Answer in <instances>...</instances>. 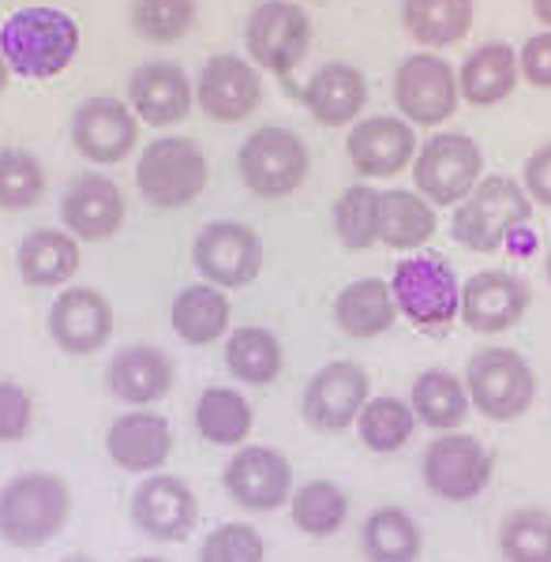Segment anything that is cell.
<instances>
[{
    "label": "cell",
    "mask_w": 551,
    "mask_h": 562,
    "mask_svg": "<svg viewBox=\"0 0 551 562\" xmlns=\"http://www.w3.org/2000/svg\"><path fill=\"white\" fill-rule=\"evenodd\" d=\"M8 76H12V71H8V65H4V53H0V94H4V87H8Z\"/></svg>",
    "instance_id": "7dc6e473"
},
{
    "label": "cell",
    "mask_w": 551,
    "mask_h": 562,
    "mask_svg": "<svg viewBox=\"0 0 551 562\" xmlns=\"http://www.w3.org/2000/svg\"><path fill=\"white\" fill-rule=\"evenodd\" d=\"M199 278L218 289H244L263 270V240L244 222H211L192 244Z\"/></svg>",
    "instance_id": "7c38bea8"
},
{
    "label": "cell",
    "mask_w": 551,
    "mask_h": 562,
    "mask_svg": "<svg viewBox=\"0 0 551 562\" xmlns=\"http://www.w3.org/2000/svg\"><path fill=\"white\" fill-rule=\"evenodd\" d=\"M353 428L372 454H397L413 439V431H417V416H413L409 402L383 394V397H368Z\"/></svg>",
    "instance_id": "d590c367"
},
{
    "label": "cell",
    "mask_w": 551,
    "mask_h": 562,
    "mask_svg": "<svg viewBox=\"0 0 551 562\" xmlns=\"http://www.w3.org/2000/svg\"><path fill=\"white\" fill-rule=\"evenodd\" d=\"M263 102V79L244 57L222 53L203 65L195 79V105L218 124H240Z\"/></svg>",
    "instance_id": "e0dca14e"
},
{
    "label": "cell",
    "mask_w": 551,
    "mask_h": 562,
    "mask_svg": "<svg viewBox=\"0 0 551 562\" xmlns=\"http://www.w3.org/2000/svg\"><path fill=\"white\" fill-rule=\"evenodd\" d=\"M484 173L481 143L465 132H436L413 158L417 192L431 206H458Z\"/></svg>",
    "instance_id": "ba28073f"
},
{
    "label": "cell",
    "mask_w": 551,
    "mask_h": 562,
    "mask_svg": "<svg viewBox=\"0 0 551 562\" xmlns=\"http://www.w3.org/2000/svg\"><path fill=\"white\" fill-rule=\"evenodd\" d=\"M532 15L551 31V0H532Z\"/></svg>",
    "instance_id": "bcb514c9"
},
{
    "label": "cell",
    "mask_w": 551,
    "mask_h": 562,
    "mask_svg": "<svg viewBox=\"0 0 551 562\" xmlns=\"http://www.w3.org/2000/svg\"><path fill=\"white\" fill-rule=\"evenodd\" d=\"M473 0H402V23L424 49L458 45L473 26Z\"/></svg>",
    "instance_id": "1f68e13d"
},
{
    "label": "cell",
    "mask_w": 551,
    "mask_h": 562,
    "mask_svg": "<svg viewBox=\"0 0 551 562\" xmlns=\"http://www.w3.org/2000/svg\"><path fill=\"white\" fill-rule=\"evenodd\" d=\"M304 105L323 128H346L353 124L368 105V79L364 71L346 65V60H330L323 65L304 87Z\"/></svg>",
    "instance_id": "d4e9b609"
},
{
    "label": "cell",
    "mask_w": 551,
    "mask_h": 562,
    "mask_svg": "<svg viewBox=\"0 0 551 562\" xmlns=\"http://www.w3.org/2000/svg\"><path fill=\"white\" fill-rule=\"evenodd\" d=\"M169 323L173 334L188 346H214L218 338L229 334V301L218 285L211 281H199L177 293L173 307H169Z\"/></svg>",
    "instance_id": "f546056e"
},
{
    "label": "cell",
    "mask_w": 551,
    "mask_h": 562,
    "mask_svg": "<svg viewBox=\"0 0 551 562\" xmlns=\"http://www.w3.org/2000/svg\"><path fill=\"white\" fill-rule=\"evenodd\" d=\"M397 319V304L391 293V281L379 278H357L334 301V323L346 338L368 341L386 334Z\"/></svg>",
    "instance_id": "83f0119b"
},
{
    "label": "cell",
    "mask_w": 551,
    "mask_h": 562,
    "mask_svg": "<svg viewBox=\"0 0 551 562\" xmlns=\"http://www.w3.org/2000/svg\"><path fill=\"white\" fill-rule=\"evenodd\" d=\"M532 304V289L526 278L510 270H481L462 281V323L476 334H507L526 319Z\"/></svg>",
    "instance_id": "9a60e30c"
},
{
    "label": "cell",
    "mask_w": 551,
    "mask_h": 562,
    "mask_svg": "<svg viewBox=\"0 0 551 562\" xmlns=\"http://www.w3.org/2000/svg\"><path fill=\"white\" fill-rule=\"evenodd\" d=\"M495 473V461L484 450L481 439L462 431H442L436 442H428L420 458V476L428 492L442 503H473L487 492Z\"/></svg>",
    "instance_id": "30bf717a"
},
{
    "label": "cell",
    "mask_w": 551,
    "mask_h": 562,
    "mask_svg": "<svg viewBox=\"0 0 551 562\" xmlns=\"http://www.w3.org/2000/svg\"><path fill=\"white\" fill-rule=\"evenodd\" d=\"M391 293L397 315H405L424 334H442L458 319L462 307V285L442 256H409L394 267Z\"/></svg>",
    "instance_id": "8992f818"
},
{
    "label": "cell",
    "mask_w": 551,
    "mask_h": 562,
    "mask_svg": "<svg viewBox=\"0 0 551 562\" xmlns=\"http://www.w3.org/2000/svg\"><path fill=\"white\" fill-rule=\"evenodd\" d=\"M368 397H372L368 371L353 364V360H334V364L319 368L308 379L301 413L308 420V428L323 435H338L353 428Z\"/></svg>",
    "instance_id": "4fadbf2b"
},
{
    "label": "cell",
    "mask_w": 551,
    "mask_h": 562,
    "mask_svg": "<svg viewBox=\"0 0 551 562\" xmlns=\"http://www.w3.org/2000/svg\"><path fill=\"white\" fill-rule=\"evenodd\" d=\"M132 562H169V559H158V555H139V559H132Z\"/></svg>",
    "instance_id": "c3c4849f"
},
{
    "label": "cell",
    "mask_w": 551,
    "mask_h": 562,
    "mask_svg": "<svg viewBox=\"0 0 551 562\" xmlns=\"http://www.w3.org/2000/svg\"><path fill=\"white\" fill-rule=\"evenodd\" d=\"M465 394L476 413L495 424L518 420L537 402V375L518 349L487 346L465 364Z\"/></svg>",
    "instance_id": "5b68a950"
},
{
    "label": "cell",
    "mask_w": 551,
    "mask_h": 562,
    "mask_svg": "<svg viewBox=\"0 0 551 562\" xmlns=\"http://www.w3.org/2000/svg\"><path fill=\"white\" fill-rule=\"evenodd\" d=\"M71 518V492L57 473H20L0 487V540L8 548H45Z\"/></svg>",
    "instance_id": "3957f363"
},
{
    "label": "cell",
    "mask_w": 551,
    "mask_h": 562,
    "mask_svg": "<svg viewBox=\"0 0 551 562\" xmlns=\"http://www.w3.org/2000/svg\"><path fill=\"white\" fill-rule=\"evenodd\" d=\"M409 409L420 424H428L431 431H458L469 416V394L465 383L447 368H428L417 375V383L409 390Z\"/></svg>",
    "instance_id": "4dcf8cb0"
},
{
    "label": "cell",
    "mask_w": 551,
    "mask_h": 562,
    "mask_svg": "<svg viewBox=\"0 0 551 562\" xmlns=\"http://www.w3.org/2000/svg\"><path fill=\"white\" fill-rule=\"evenodd\" d=\"M240 180L251 195L259 199H285L308 180L312 154L308 143L289 128H267L251 132L237 150Z\"/></svg>",
    "instance_id": "52a82bcc"
},
{
    "label": "cell",
    "mask_w": 551,
    "mask_h": 562,
    "mask_svg": "<svg viewBox=\"0 0 551 562\" xmlns=\"http://www.w3.org/2000/svg\"><path fill=\"white\" fill-rule=\"evenodd\" d=\"M113 304L90 285H68L49 304V338L71 357H90L113 338Z\"/></svg>",
    "instance_id": "d6986e66"
},
{
    "label": "cell",
    "mask_w": 551,
    "mask_h": 562,
    "mask_svg": "<svg viewBox=\"0 0 551 562\" xmlns=\"http://www.w3.org/2000/svg\"><path fill=\"white\" fill-rule=\"evenodd\" d=\"M45 195V169L31 150H0V211H31Z\"/></svg>",
    "instance_id": "ab89813d"
},
{
    "label": "cell",
    "mask_w": 551,
    "mask_h": 562,
    "mask_svg": "<svg viewBox=\"0 0 551 562\" xmlns=\"http://www.w3.org/2000/svg\"><path fill=\"white\" fill-rule=\"evenodd\" d=\"M173 450L169 420L155 409H128L105 431V454L124 473H158Z\"/></svg>",
    "instance_id": "7402d4cb"
},
{
    "label": "cell",
    "mask_w": 551,
    "mask_h": 562,
    "mask_svg": "<svg viewBox=\"0 0 551 562\" xmlns=\"http://www.w3.org/2000/svg\"><path fill=\"white\" fill-rule=\"evenodd\" d=\"M334 237L346 251H368L379 244V192L372 184H353L334 203Z\"/></svg>",
    "instance_id": "74e56055"
},
{
    "label": "cell",
    "mask_w": 551,
    "mask_h": 562,
    "mask_svg": "<svg viewBox=\"0 0 551 562\" xmlns=\"http://www.w3.org/2000/svg\"><path fill=\"white\" fill-rule=\"evenodd\" d=\"M544 270H548V281H551V251H548V262H544Z\"/></svg>",
    "instance_id": "f907efd6"
},
{
    "label": "cell",
    "mask_w": 551,
    "mask_h": 562,
    "mask_svg": "<svg viewBox=\"0 0 551 562\" xmlns=\"http://www.w3.org/2000/svg\"><path fill=\"white\" fill-rule=\"evenodd\" d=\"M211 166L195 139L184 135H161L135 161V188L158 211H180L203 195Z\"/></svg>",
    "instance_id": "277c9868"
},
{
    "label": "cell",
    "mask_w": 551,
    "mask_h": 562,
    "mask_svg": "<svg viewBox=\"0 0 551 562\" xmlns=\"http://www.w3.org/2000/svg\"><path fill=\"white\" fill-rule=\"evenodd\" d=\"M458 71L436 53H413L394 71V102L402 121L439 128L458 109Z\"/></svg>",
    "instance_id": "8fae6325"
},
{
    "label": "cell",
    "mask_w": 551,
    "mask_h": 562,
    "mask_svg": "<svg viewBox=\"0 0 551 562\" xmlns=\"http://www.w3.org/2000/svg\"><path fill=\"white\" fill-rule=\"evenodd\" d=\"M128 23L143 42H177L192 31L195 0H132Z\"/></svg>",
    "instance_id": "60d3db41"
},
{
    "label": "cell",
    "mask_w": 551,
    "mask_h": 562,
    "mask_svg": "<svg viewBox=\"0 0 551 562\" xmlns=\"http://www.w3.org/2000/svg\"><path fill=\"white\" fill-rule=\"evenodd\" d=\"M285 352L274 330L267 326H237L225 338V368L237 383L248 386H267L282 375Z\"/></svg>",
    "instance_id": "d6a6232c"
},
{
    "label": "cell",
    "mask_w": 551,
    "mask_h": 562,
    "mask_svg": "<svg viewBox=\"0 0 551 562\" xmlns=\"http://www.w3.org/2000/svg\"><path fill=\"white\" fill-rule=\"evenodd\" d=\"M71 143L87 161L116 166L139 143V116L116 98H87L71 113Z\"/></svg>",
    "instance_id": "ac0fdd59"
},
{
    "label": "cell",
    "mask_w": 551,
    "mask_h": 562,
    "mask_svg": "<svg viewBox=\"0 0 551 562\" xmlns=\"http://www.w3.org/2000/svg\"><path fill=\"white\" fill-rule=\"evenodd\" d=\"M34 424V402L31 394L12 383V379H4L0 383V442H20L26 431H31Z\"/></svg>",
    "instance_id": "7bdbcfd3"
},
{
    "label": "cell",
    "mask_w": 551,
    "mask_h": 562,
    "mask_svg": "<svg viewBox=\"0 0 551 562\" xmlns=\"http://www.w3.org/2000/svg\"><path fill=\"white\" fill-rule=\"evenodd\" d=\"M60 222L76 240H110L124 225L121 188L102 173H79L60 199Z\"/></svg>",
    "instance_id": "603a6c76"
},
{
    "label": "cell",
    "mask_w": 551,
    "mask_h": 562,
    "mask_svg": "<svg viewBox=\"0 0 551 562\" xmlns=\"http://www.w3.org/2000/svg\"><path fill=\"white\" fill-rule=\"evenodd\" d=\"M532 222V199L514 177H481L476 188L462 203L454 206V222H450V237L462 244L465 251L476 256H492L503 251L507 240L518 229Z\"/></svg>",
    "instance_id": "7a4b0ae2"
},
{
    "label": "cell",
    "mask_w": 551,
    "mask_h": 562,
    "mask_svg": "<svg viewBox=\"0 0 551 562\" xmlns=\"http://www.w3.org/2000/svg\"><path fill=\"white\" fill-rule=\"evenodd\" d=\"M267 543L259 537L256 525L248 521H225L218 529L206 532L199 562H263Z\"/></svg>",
    "instance_id": "b9f144b4"
},
{
    "label": "cell",
    "mask_w": 551,
    "mask_h": 562,
    "mask_svg": "<svg viewBox=\"0 0 551 562\" xmlns=\"http://www.w3.org/2000/svg\"><path fill=\"white\" fill-rule=\"evenodd\" d=\"M128 105L150 128H173L195 109V87L173 60H147L128 76Z\"/></svg>",
    "instance_id": "44dd1931"
},
{
    "label": "cell",
    "mask_w": 551,
    "mask_h": 562,
    "mask_svg": "<svg viewBox=\"0 0 551 562\" xmlns=\"http://www.w3.org/2000/svg\"><path fill=\"white\" fill-rule=\"evenodd\" d=\"M346 154L368 180H391L417 158V132L402 116H368L346 135Z\"/></svg>",
    "instance_id": "ffe728a7"
},
{
    "label": "cell",
    "mask_w": 551,
    "mask_h": 562,
    "mask_svg": "<svg viewBox=\"0 0 551 562\" xmlns=\"http://www.w3.org/2000/svg\"><path fill=\"white\" fill-rule=\"evenodd\" d=\"M60 562H94V559H87V555H68V559H60Z\"/></svg>",
    "instance_id": "681fc988"
},
{
    "label": "cell",
    "mask_w": 551,
    "mask_h": 562,
    "mask_svg": "<svg viewBox=\"0 0 551 562\" xmlns=\"http://www.w3.org/2000/svg\"><path fill=\"white\" fill-rule=\"evenodd\" d=\"M222 487L244 510L270 514L293 495V465L274 447H240L225 465Z\"/></svg>",
    "instance_id": "2e32d148"
},
{
    "label": "cell",
    "mask_w": 551,
    "mask_h": 562,
    "mask_svg": "<svg viewBox=\"0 0 551 562\" xmlns=\"http://www.w3.org/2000/svg\"><path fill=\"white\" fill-rule=\"evenodd\" d=\"M360 548L368 562H417L424 551V532L402 506H379L360 529Z\"/></svg>",
    "instance_id": "836d02e7"
},
{
    "label": "cell",
    "mask_w": 551,
    "mask_h": 562,
    "mask_svg": "<svg viewBox=\"0 0 551 562\" xmlns=\"http://www.w3.org/2000/svg\"><path fill=\"white\" fill-rule=\"evenodd\" d=\"M499 551L507 562H551V514L540 506L510 510L499 525Z\"/></svg>",
    "instance_id": "f35d334b"
},
{
    "label": "cell",
    "mask_w": 551,
    "mask_h": 562,
    "mask_svg": "<svg viewBox=\"0 0 551 562\" xmlns=\"http://www.w3.org/2000/svg\"><path fill=\"white\" fill-rule=\"evenodd\" d=\"M0 53L15 76L53 79L76 60L79 23L60 8H20L0 26Z\"/></svg>",
    "instance_id": "6da1fadb"
},
{
    "label": "cell",
    "mask_w": 551,
    "mask_h": 562,
    "mask_svg": "<svg viewBox=\"0 0 551 562\" xmlns=\"http://www.w3.org/2000/svg\"><path fill=\"white\" fill-rule=\"evenodd\" d=\"M105 386L116 402L132 409H147L150 402H161L173 386V360L158 346H124L105 368Z\"/></svg>",
    "instance_id": "cb8c5ba5"
},
{
    "label": "cell",
    "mask_w": 551,
    "mask_h": 562,
    "mask_svg": "<svg viewBox=\"0 0 551 562\" xmlns=\"http://www.w3.org/2000/svg\"><path fill=\"white\" fill-rule=\"evenodd\" d=\"M79 240L68 229H34L26 233L15 248V267L20 278L34 289H57L68 285L79 274Z\"/></svg>",
    "instance_id": "4316f807"
},
{
    "label": "cell",
    "mask_w": 551,
    "mask_h": 562,
    "mask_svg": "<svg viewBox=\"0 0 551 562\" xmlns=\"http://www.w3.org/2000/svg\"><path fill=\"white\" fill-rule=\"evenodd\" d=\"M132 521L143 537L158 543H180L192 537L199 521V498L188 480L173 473H150L132 492Z\"/></svg>",
    "instance_id": "5bb4252c"
},
{
    "label": "cell",
    "mask_w": 551,
    "mask_h": 562,
    "mask_svg": "<svg viewBox=\"0 0 551 562\" xmlns=\"http://www.w3.org/2000/svg\"><path fill=\"white\" fill-rule=\"evenodd\" d=\"M251 413L248 397L233 386H206L195 402V431L214 447H240L251 431Z\"/></svg>",
    "instance_id": "e575fe53"
},
{
    "label": "cell",
    "mask_w": 551,
    "mask_h": 562,
    "mask_svg": "<svg viewBox=\"0 0 551 562\" xmlns=\"http://www.w3.org/2000/svg\"><path fill=\"white\" fill-rule=\"evenodd\" d=\"M293 525L308 537H334L349 518V495L334 480H308L289 495Z\"/></svg>",
    "instance_id": "8d00e7d4"
},
{
    "label": "cell",
    "mask_w": 551,
    "mask_h": 562,
    "mask_svg": "<svg viewBox=\"0 0 551 562\" xmlns=\"http://www.w3.org/2000/svg\"><path fill=\"white\" fill-rule=\"evenodd\" d=\"M436 206L420 192H405V188L379 192V244L394 251H417L436 237Z\"/></svg>",
    "instance_id": "f1b7e54d"
},
{
    "label": "cell",
    "mask_w": 551,
    "mask_h": 562,
    "mask_svg": "<svg viewBox=\"0 0 551 562\" xmlns=\"http://www.w3.org/2000/svg\"><path fill=\"white\" fill-rule=\"evenodd\" d=\"M518 71L526 83L551 90V31L526 38V45L518 49Z\"/></svg>",
    "instance_id": "ee69618b"
},
{
    "label": "cell",
    "mask_w": 551,
    "mask_h": 562,
    "mask_svg": "<svg viewBox=\"0 0 551 562\" xmlns=\"http://www.w3.org/2000/svg\"><path fill=\"white\" fill-rule=\"evenodd\" d=\"M244 45L256 68L274 76H293V68L308 57L312 20L296 0H263L244 23Z\"/></svg>",
    "instance_id": "9c48e42d"
},
{
    "label": "cell",
    "mask_w": 551,
    "mask_h": 562,
    "mask_svg": "<svg viewBox=\"0 0 551 562\" xmlns=\"http://www.w3.org/2000/svg\"><path fill=\"white\" fill-rule=\"evenodd\" d=\"M518 76V49L510 42H484L458 68V94L476 109L499 105L514 94Z\"/></svg>",
    "instance_id": "484cf974"
},
{
    "label": "cell",
    "mask_w": 551,
    "mask_h": 562,
    "mask_svg": "<svg viewBox=\"0 0 551 562\" xmlns=\"http://www.w3.org/2000/svg\"><path fill=\"white\" fill-rule=\"evenodd\" d=\"M521 188L532 203L551 206V143L537 147L526 158V169H521Z\"/></svg>",
    "instance_id": "f6af8a7d"
}]
</instances>
